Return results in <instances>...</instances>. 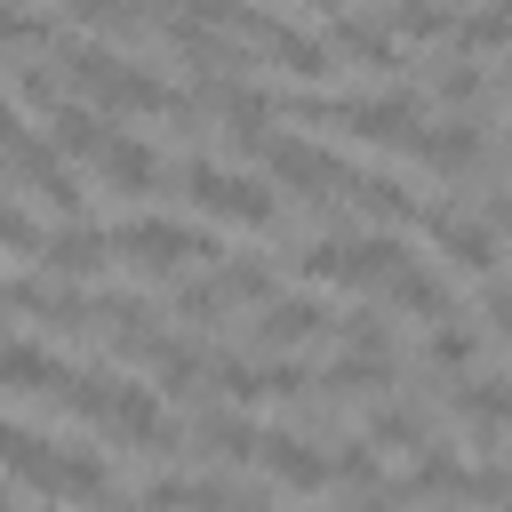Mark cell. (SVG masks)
I'll return each mask as SVG.
<instances>
[{
    "label": "cell",
    "mask_w": 512,
    "mask_h": 512,
    "mask_svg": "<svg viewBox=\"0 0 512 512\" xmlns=\"http://www.w3.org/2000/svg\"><path fill=\"white\" fill-rule=\"evenodd\" d=\"M16 512H56V504H16Z\"/></svg>",
    "instance_id": "1f68e13d"
},
{
    "label": "cell",
    "mask_w": 512,
    "mask_h": 512,
    "mask_svg": "<svg viewBox=\"0 0 512 512\" xmlns=\"http://www.w3.org/2000/svg\"><path fill=\"white\" fill-rule=\"evenodd\" d=\"M280 112H296V120H336L344 136H360V144H408L416 128H424V112H416V96H288Z\"/></svg>",
    "instance_id": "277c9868"
},
{
    "label": "cell",
    "mask_w": 512,
    "mask_h": 512,
    "mask_svg": "<svg viewBox=\"0 0 512 512\" xmlns=\"http://www.w3.org/2000/svg\"><path fill=\"white\" fill-rule=\"evenodd\" d=\"M8 472L24 480V488H40V496H72V504H112V464L104 456H88V448H64V440H40L32 424H16L8 432Z\"/></svg>",
    "instance_id": "3957f363"
},
{
    "label": "cell",
    "mask_w": 512,
    "mask_h": 512,
    "mask_svg": "<svg viewBox=\"0 0 512 512\" xmlns=\"http://www.w3.org/2000/svg\"><path fill=\"white\" fill-rule=\"evenodd\" d=\"M232 408H256V400H280V376H272V360H248V352H224L216 360V376H208Z\"/></svg>",
    "instance_id": "ffe728a7"
},
{
    "label": "cell",
    "mask_w": 512,
    "mask_h": 512,
    "mask_svg": "<svg viewBox=\"0 0 512 512\" xmlns=\"http://www.w3.org/2000/svg\"><path fill=\"white\" fill-rule=\"evenodd\" d=\"M344 200H352V208H360L368 224H408V216H424V208L408 200V184H400V176H384V168H360Z\"/></svg>",
    "instance_id": "d6986e66"
},
{
    "label": "cell",
    "mask_w": 512,
    "mask_h": 512,
    "mask_svg": "<svg viewBox=\"0 0 512 512\" xmlns=\"http://www.w3.org/2000/svg\"><path fill=\"white\" fill-rule=\"evenodd\" d=\"M368 440H376V448H424V408L376 400V408H368Z\"/></svg>",
    "instance_id": "603a6c76"
},
{
    "label": "cell",
    "mask_w": 512,
    "mask_h": 512,
    "mask_svg": "<svg viewBox=\"0 0 512 512\" xmlns=\"http://www.w3.org/2000/svg\"><path fill=\"white\" fill-rule=\"evenodd\" d=\"M112 256H120V240L96 232V224H56V232L40 240V264H48L56 280H88V272H104Z\"/></svg>",
    "instance_id": "30bf717a"
},
{
    "label": "cell",
    "mask_w": 512,
    "mask_h": 512,
    "mask_svg": "<svg viewBox=\"0 0 512 512\" xmlns=\"http://www.w3.org/2000/svg\"><path fill=\"white\" fill-rule=\"evenodd\" d=\"M424 360H432V368H472V328H456V312H448V320H432Z\"/></svg>",
    "instance_id": "484cf974"
},
{
    "label": "cell",
    "mask_w": 512,
    "mask_h": 512,
    "mask_svg": "<svg viewBox=\"0 0 512 512\" xmlns=\"http://www.w3.org/2000/svg\"><path fill=\"white\" fill-rule=\"evenodd\" d=\"M400 264H408V248H400V232H392V224H376V232H352V240H344V280H352V288H384Z\"/></svg>",
    "instance_id": "9a60e30c"
},
{
    "label": "cell",
    "mask_w": 512,
    "mask_h": 512,
    "mask_svg": "<svg viewBox=\"0 0 512 512\" xmlns=\"http://www.w3.org/2000/svg\"><path fill=\"white\" fill-rule=\"evenodd\" d=\"M328 40H336V56L368 64V72H400V64H408L400 32H384V24H376V16H360V8H344V16L328 24Z\"/></svg>",
    "instance_id": "7c38bea8"
},
{
    "label": "cell",
    "mask_w": 512,
    "mask_h": 512,
    "mask_svg": "<svg viewBox=\"0 0 512 512\" xmlns=\"http://www.w3.org/2000/svg\"><path fill=\"white\" fill-rule=\"evenodd\" d=\"M168 392L160 384H136V376H112V368H88L80 384H72V416H88V424H104L112 440H128V448H176V424H168V408H160Z\"/></svg>",
    "instance_id": "6da1fadb"
},
{
    "label": "cell",
    "mask_w": 512,
    "mask_h": 512,
    "mask_svg": "<svg viewBox=\"0 0 512 512\" xmlns=\"http://www.w3.org/2000/svg\"><path fill=\"white\" fill-rule=\"evenodd\" d=\"M40 128H48L64 152H88V160H96V152H104V136H112L88 104H48V120H40Z\"/></svg>",
    "instance_id": "7402d4cb"
},
{
    "label": "cell",
    "mask_w": 512,
    "mask_h": 512,
    "mask_svg": "<svg viewBox=\"0 0 512 512\" xmlns=\"http://www.w3.org/2000/svg\"><path fill=\"white\" fill-rule=\"evenodd\" d=\"M440 512H448V504H440Z\"/></svg>",
    "instance_id": "d6a6232c"
},
{
    "label": "cell",
    "mask_w": 512,
    "mask_h": 512,
    "mask_svg": "<svg viewBox=\"0 0 512 512\" xmlns=\"http://www.w3.org/2000/svg\"><path fill=\"white\" fill-rule=\"evenodd\" d=\"M56 64L72 72V88H80L88 104H112V112H176V120H184V88L152 80L144 64L112 56V48H96V40H56Z\"/></svg>",
    "instance_id": "7a4b0ae2"
},
{
    "label": "cell",
    "mask_w": 512,
    "mask_h": 512,
    "mask_svg": "<svg viewBox=\"0 0 512 512\" xmlns=\"http://www.w3.org/2000/svg\"><path fill=\"white\" fill-rule=\"evenodd\" d=\"M328 328H336V312H328L320 296H272V304H256L248 344H256V352H296V344H312V336H328Z\"/></svg>",
    "instance_id": "ba28073f"
},
{
    "label": "cell",
    "mask_w": 512,
    "mask_h": 512,
    "mask_svg": "<svg viewBox=\"0 0 512 512\" xmlns=\"http://www.w3.org/2000/svg\"><path fill=\"white\" fill-rule=\"evenodd\" d=\"M112 240H120L128 264H152V272H176V264H208L216 256V240L192 232V224H176V216H128V224H112Z\"/></svg>",
    "instance_id": "52a82bcc"
},
{
    "label": "cell",
    "mask_w": 512,
    "mask_h": 512,
    "mask_svg": "<svg viewBox=\"0 0 512 512\" xmlns=\"http://www.w3.org/2000/svg\"><path fill=\"white\" fill-rule=\"evenodd\" d=\"M72 384H80V368L48 360L32 336H16V344H8V392H16V400H40V392H48V400H72Z\"/></svg>",
    "instance_id": "4fadbf2b"
},
{
    "label": "cell",
    "mask_w": 512,
    "mask_h": 512,
    "mask_svg": "<svg viewBox=\"0 0 512 512\" xmlns=\"http://www.w3.org/2000/svg\"><path fill=\"white\" fill-rule=\"evenodd\" d=\"M264 168H272V184H280V192H296V200H312V208L352 192V168H344L336 152L304 144V136H272V144H264Z\"/></svg>",
    "instance_id": "8992f818"
},
{
    "label": "cell",
    "mask_w": 512,
    "mask_h": 512,
    "mask_svg": "<svg viewBox=\"0 0 512 512\" xmlns=\"http://www.w3.org/2000/svg\"><path fill=\"white\" fill-rule=\"evenodd\" d=\"M216 288H224V304H272V272L256 256H224L216 264Z\"/></svg>",
    "instance_id": "cb8c5ba5"
},
{
    "label": "cell",
    "mask_w": 512,
    "mask_h": 512,
    "mask_svg": "<svg viewBox=\"0 0 512 512\" xmlns=\"http://www.w3.org/2000/svg\"><path fill=\"white\" fill-rule=\"evenodd\" d=\"M432 96L440 104H480V64H440L432 72Z\"/></svg>",
    "instance_id": "4316f807"
},
{
    "label": "cell",
    "mask_w": 512,
    "mask_h": 512,
    "mask_svg": "<svg viewBox=\"0 0 512 512\" xmlns=\"http://www.w3.org/2000/svg\"><path fill=\"white\" fill-rule=\"evenodd\" d=\"M392 24H400L408 40H424V32H448V8H440V0H400Z\"/></svg>",
    "instance_id": "f1b7e54d"
},
{
    "label": "cell",
    "mask_w": 512,
    "mask_h": 512,
    "mask_svg": "<svg viewBox=\"0 0 512 512\" xmlns=\"http://www.w3.org/2000/svg\"><path fill=\"white\" fill-rule=\"evenodd\" d=\"M176 184L192 192V208H208V216H224V224H248V232H264V224L280 216L272 184H256V176H240V168H216V160H184Z\"/></svg>",
    "instance_id": "5b68a950"
},
{
    "label": "cell",
    "mask_w": 512,
    "mask_h": 512,
    "mask_svg": "<svg viewBox=\"0 0 512 512\" xmlns=\"http://www.w3.org/2000/svg\"><path fill=\"white\" fill-rule=\"evenodd\" d=\"M264 472H272L288 496H320V488L336 480V456H320L304 432H272V448H264Z\"/></svg>",
    "instance_id": "8fae6325"
},
{
    "label": "cell",
    "mask_w": 512,
    "mask_h": 512,
    "mask_svg": "<svg viewBox=\"0 0 512 512\" xmlns=\"http://www.w3.org/2000/svg\"><path fill=\"white\" fill-rule=\"evenodd\" d=\"M488 224H496V240H512V192H496V200H488Z\"/></svg>",
    "instance_id": "4dcf8cb0"
},
{
    "label": "cell",
    "mask_w": 512,
    "mask_h": 512,
    "mask_svg": "<svg viewBox=\"0 0 512 512\" xmlns=\"http://www.w3.org/2000/svg\"><path fill=\"white\" fill-rule=\"evenodd\" d=\"M296 272L304 280H344V240H304L296 248Z\"/></svg>",
    "instance_id": "83f0119b"
},
{
    "label": "cell",
    "mask_w": 512,
    "mask_h": 512,
    "mask_svg": "<svg viewBox=\"0 0 512 512\" xmlns=\"http://www.w3.org/2000/svg\"><path fill=\"white\" fill-rule=\"evenodd\" d=\"M96 168H104V184H112V192H152V184H160V152H152V144H136V136H120V128L104 136Z\"/></svg>",
    "instance_id": "ac0fdd59"
},
{
    "label": "cell",
    "mask_w": 512,
    "mask_h": 512,
    "mask_svg": "<svg viewBox=\"0 0 512 512\" xmlns=\"http://www.w3.org/2000/svg\"><path fill=\"white\" fill-rule=\"evenodd\" d=\"M384 296H392L400 312H424V320H448V288H440V280H432V272H424L416 256H408V264H400V272L384 280Z\"/></svg>",
    "instance_id": "44dd1931"
},
{
    "label": "cell",
    "mask_w": 512,
    "mask_h": 512,
    "mask_svg": "<svg viewBox=\"0 0 512 512\" xmlns=\"http://www.w3.org/2000/svg\"><path fill=\"white\" fill-rule=\"evenodd\" d=\"M416 224L432 232V248H440V256H448L456 272H480V280L496 272V224H472V216H456L448 200H432V208H424Z\"/></svg>",
    "instance_id": "9c48e42d"
},
{
    "label": "cell",
    "mask_w": 512,
    "mask_h": 512,
    "mask_svg": "<svg viewBox=\"0 0 512 512\" xmlns=\"http://www.w3.org/2000/svg\"><path fill=\"white\" fill-rule=\"evenodd\" d=\"M336 488H352V496L384 488V480H376V440H368V432H360V440H336Z\"/></svg>",
    "instance_id": "d4e9b609"
},
{
    "label": "cell",
    "mask_w": 512,
    "mask_h": 512,
    "mask_svg": "<svg viewBox=\"0 0 512 512\" xmlns=\"http://www.w3.org/2000/svg\"><path fill=\"white\" fill-rule=\"evenodd\" d=\"M480 304H488V320H496V336H512V280H496V272H488V288H480Z\"/></svg>",
    "instance_id": "f546056e"
},
{
    "label": "cell",
    "mask_w": 512,
    "mask_h": 512,
    "mask_svg": "<svg viewBox=\"0 0 512 512\" xmlns=\"http://www.w3.org/2000/svg\"><path fill=\"white\" fill-rule=\"evenodd\" d=\"M408 152H416L424 168L456 176V168H472V160H480V128H472V120H424V128L408 136Z\"/></svg>",
    "instance_id": "5bb4252c"
},
{
    "label": "cell",
    "mask_w": 512,
    "mask_h": 512,
    "mask_svg": "<svg viewBox=\"0 0 512 512\" xmlns=\"http://www.w3.org/2000/svg\"><path fill=\"white\" fill-rule=\"evenodd\" d=\"M136 504H144V512H232L240 496H232L224 480H192V472H168V480H152Z\"/></svg>",
    "instance_id": "e0dca14e"
},
{
    "label": "cell",
    "mask_w": 512,
    "mask_h": 512,
    "mask_svg": "<svg viewBox=\"0 0 512 512\" xmlns=\"http://www.w3.org/2000/svg\"><path fill=\"white\" fill-rule=\"evenodd\" d=\"M200 440H208L224 464H264V448H272V432H264L248 408H208V416H200Z\"/></svg>",
    "instance_id": "2e32d148"
}]
</instances>
